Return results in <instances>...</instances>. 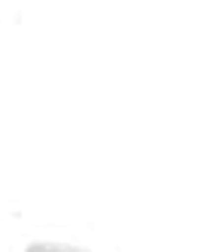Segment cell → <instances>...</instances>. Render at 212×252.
Masks as SVG:
<instances>
[{"mask_svg":"<svg viewBox=\"0 0 212 252\" xmlns=\"http://www.w3.org/2000/svg\"><path fill=\"white\" fill-rule=\"evenodd\" d=\"M28 252H86V249L65 246V243H34V246H28Z\"/></svg>","mask_w":212,"mask_h":252,"instance_id":"6da1fadb","label":"cell"}]
</instances>
